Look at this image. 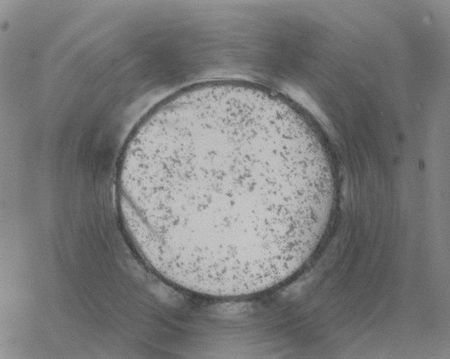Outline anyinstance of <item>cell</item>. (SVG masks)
<instances>
[{"mask_svg": "<svg viewBox=\"0 0 450 359\" xmlns=\"http://www.w3.org/2000/svg\"><path fill=\"white\" fill-rule=\"evenodd\" d=\"M119 184L151 266L178 288L231 298L298 269L318 235L329 179L293 118L221 93L180 98L146 118Z\"/></svg>", "mask_w": 450, "mask_h": 359, "instance_id": "1", "label": "cell"}]
</instances>
